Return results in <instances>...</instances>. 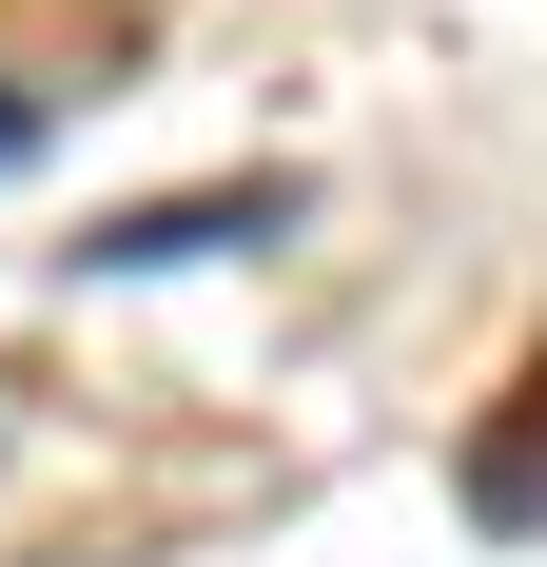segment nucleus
I'll use <instances>...</instances> for the list:
<instances>
[{"mask_svg": "<svg viewBox=\"0 0 547 567\" xmlns=\"http://www.w3.org/2000/svg\"><path fill=\"white\" fill-rule=\"evenodd\" d=\"M274 216H293L274 176H255V196H157V216L99 235V275H176V255H235V235H274Z\"/></svg>", "mask_w": 547, "mask_h": 567, "instance_id": "f257e3e1", "label": "nucleus"}, {"mask_svg": "<svg viewBox=\"0 0 547 567\" xmlns=\"http://www.w3.org/2000/svg\"><path fill=\"white\" fill-rule=\"evenodd\" d=\"M469 509H489V528H528V509H547V372H528V411H508L489 451H469Z\"/></svg>", "mask_w": 547, "mask_h": 567, "instance_id": "f03ea898", "label": "nucleus"}]
</instances>
